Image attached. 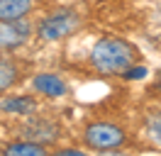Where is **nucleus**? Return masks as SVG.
<instances>
[{"label":"nucleus","instance_id":"nucleus-11","mask_svg":"<svg viewBox=\"0 0 161 156\" xmlns=\"http://www.w3.org/2000/svg\"><path fill=\"white\" fill-rule=\"evenodd\" d=\"M44 149H47V146L37 144V142H30V139H22V142H12V144L5 146V151H8V154H12V156H20V154H25V156L44 154Z\"/></svg>","mask_w":161,"mask_h":156},{"label":"nucleus","instance_id":"nucleus-5","mask_svg":"<svg viewBox=\"0 0 161 156\" xmlns=\"http://www.w3.org/2000/svg\"><path fill=\"white\" fill-rule=\"evenodd\" d=\"M30 34V22L17 20V22H5L0 29V49H17L25 44V39Z\"/></svg>","mask_w":161,"mask_h":156},{"label":"nucleus","instance_id":"nucleus-1","mask_svg":"<svg viewBox=\"0 0 161 156\" xmlns=\"http://www.w3.org/2000/svg\"><path fill=\"white\" fill-rule=\"evenodd\" d=\"M139 61V49L122 37H105L91 49V66L103 76H122Z\"/></svg>","mask_w":161,"mask_h":156},{"label":"nucleus","instance_id":"nucleus-10","mask_svg":"<svg viewBox=\"0 0 161 156\" xmlns=\"http://www.w3.org/2000/svg\"><path fill=\"white\" fill-rule=\"evenodd\" d=\"M34 107H37V103H34V98H30V95L8 98V100L3 103V110L10 112V115H30Z\"/></svg>","mask_w":161,"mask_h":156},{"label":"nucleus","instance_id":"nucleus-4","mask_svg":"<svg viewBox=\"0 0 161 156\" xmlns=\"http://www.w3.org/2000/svg\"><path fill=\"white\" fill-rule=\"evenodd\" d=\"M22 139H30V142H37L42 146H49L54 142H59L61 136V125L51 117L44 115H32L25 120V125L20 127Z\"/></svg>","mask_w":161,"mask_h":156},{"label":"nucleus","instance_id":"nucleus-3","mask_svg":"<svg viewBox=\"0 0 161 156\" xmlns=\"http://www.w3.org/2000/svg\"><path fill=\"white\" fill-rule=\"evenodd\" d=\"M80 139L91 151H115L127 144V132L112 122H91L86 125Z\"/></svg>","mask_w":161,"mask_h":156},{"label":"nucleus","instance_id":"nucleus-8","mask_svg":"<svg viewBox=\"0 0 161 156\" xmlns=\"http://www.w3.org/2000/svg\"><path fill=\"white\" fill-rule=\"evenodd\" d=\"M20 78H22L20 64L10 56H0V93H8Z\"/></svg>","mask_w":161,"mask_h":156},{"label":"nucleus","instance_id":"nucleus-9","mask_svg":"<svg viewBox=\"0 0 161 156\" xmlns=\"http://www.w3.org/2000/svg\"><path fill=\"white\" fill-rule=\"evenodd\" d=\"M144 136L154 149H161V110H154L144 117Z\"/></svg>","mask_w":161,"mask_h":156},{"label":"nucleus","instance_id":"nucleus-12","mask_svg":"<svg viewBox=\"0 0 161 156\" xmlns=\"http://www.w3.org/2000/svg\"><path fill=\"white\" fill-rule=\"evenodd\" d=\"M144 76H147V68H144V66H137V64L130 66L125 73H122V78H127V81H137V78H144Z\"/></svg>","mask_w":161,"mask_h":156},{"label":"nucleus","instance_id":"nucleus-6","mask_svg":"<svg viewBox=\"0 0 161 156\" xmlns=\"http://www.w3.org/2000/svg\"><path fill=\"white\" fill-rule=\"evenodd\" d=\"M37 0H0V25L25 20L32 12Z\"/></svg>","mask_w":161,"mask_h":156},{"label":"nucleus","instance_id":"nucleus-13","mask_svg":"<svg viewBox=\"0 0 161 156\" xmlns=\"http://www.w3.org/2000/svg\"><path fill=\"white\" fill-rule=\"evenodd\" d=\"M159 86H161V73H159Z\"/></svg>","mask_w":161,"mask_h":156},{"label":"nucleus","instance_id":"nucleus-2","mask_svg":"<svg viewBox=\"0 0 161 156\" xmlns=\"http://www.w3.org/2000/svg\"><path fill=\"white\" fill-rule=\"evenodd\" d=\"M83 25V17H80L78 10L73 8H61L56 12H51L37 25V37L44 39V42H59V39H66L71 34H76Z\"/></svg>","mask_w":161,"mask_h":156},{"label":"nucleus","instance_id":"nucleus-7","mask_svg":"<svg viewBox=\"0 0 161 156\" xmlns=\"http://www.w3.org/2000/svg\"><path fill=\"white\" fill-rule=\"evenodd\" d=\"M32 86H34L37 93H42V95H47V98L66 95V83H64L61 76H56V73H37L34 81H32Z\"/></svg>","mask_w":161,"mask_h":156}]
</instances>
